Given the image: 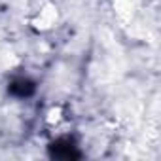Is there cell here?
Here are the masks:
<instances>
[{
  "mask_svg": "<svg viewBox=\"0 0 161 161\" xmlns=\"http://www.w3.org/2000/svg\"><path fill=\"white\" fill-rule=\"evenodd\" d=\"M59 21V10L53 4H44L31 19V27L36 32H47L51 31Z\"/></svg>",
  "mask_w": 161,
  "mask_h": 161,
  "instance_id": "obj_1",
  "label": "cell"
},
{
  "mask_svg": "<svg viewBox=\"0 0 161 161\" xmlns=\"http://www.w3.org/2000/svg\"><path fill=\"white\" fill-rule=\"evenodd\" d=\"M46 123L51 127V129H61L64 123H66V114H64V108L63 106H51L46 114Z\"/></svg>",
  "mask_w": 161,
  "mask_h": 161,
  "instance_id": "obj_2",
  "label": "cell"
}]
</instances>
